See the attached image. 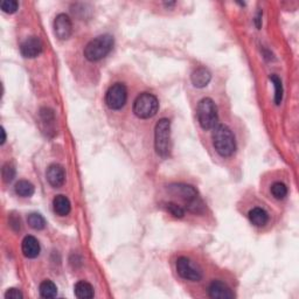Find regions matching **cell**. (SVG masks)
<instances>
[{"mask_svg":"<svg viewBox=\"0 0 299 299\" xmlns=\"http://www.w3.org/2000/svg\"><path fill=\"white\" fill-rule=\"evenodd\" d=\"M16 193L21 198H30L34 194V186L30 181L20 180L16 185Z\"/></svg>","mask_w":299,"mask_h":299,"instance_id":"18","label":"cell"},{"mask_svg":"<svg viewBox=\"0 0 299 299\" xmlns=\"http://www.w3.org/2000/svg\"><path fill=\"white\" fill-rule=\"evenodd\" d=\"M211 78L212 75L206 68H198L191 76L192 83L197 88H205L211 82Z\"/></svg>","mask_w":299,"mask_h":299,"instance_id":"15","label":"cell"},{"mask_svg":"<svg viewBox=\"0 0 299 299\" xmlns=\"http://www.w3.org/2000/svg\"><path fill=\"white\" fill-rule=\"evenodd\" d=\"M47 180L49 185L54 188L63 186L66 180V173L63 167L61 165H58V164H53V165L49 166L47 170Z\"/></svg>","mask_w":299,"mask_h":299,"instance_id":"12","label":"cell"},{"mask_svg":"<svg viewBox=\"0 0 299 299\" xmlns=\"http://www.w3.org/2000/svg\"><path fill=\"white\" fill-rule=\"evenodd\" d=\"M155 146L156 151L162 158H169L171 155V122L169 119H160L155 130Z\"/></svg>","mask_w":299,"mask_h":299,"instance_id":"3","label":"cell"},{"mask_svg":"<svg viewBox=\"0 0 299 299\" xmlns=\"http://www.w3.org/2000/svg\"><path fill=\"white\" fill-rule=\"evenodd\" d=\"M39 290H40L41 297L44 298H54L56 297V294H58V287H56V285L52 280L48 279L44 280V282L40 284Z\"/></svg>","mask_w":299,"mask_h":299,"instance_id":"19","label":"cell"},{"mask_svg":"<svg viewBox=\"0 0 299 299\" xmlns=\"http://www.w3.org/2000/svg\"><path fill=\"white\" fill-rule=\"evenodd\" d=\"M127 90L123 83H116L109 88L105 95V103L111 110H119L125 105Z\"/></svg>","mask_w":299,"mask_h":299,"instance_id":"7","label":"cell"},{"mask_svg":"<svg viewBox=\"0 0 299 299\" xmlns=\"http://www.w3.org/2000/svg\"><path fill=\"white\" fill-rule=\"evenodd\" d=\"M208 294L213 299H231L235 297L230 287L221 280H213L208 287Z\"/></svg>","mask_w":299,"mask_h":299,"instance_id":"11","label":"cell"},{"mask_svg":"<svg viewBox=\"0 0 299 299\" xmlns=\"http://www.w3.org/2000/svg\"><path fill=\"white\" fill-rule=\"evenodd\" d=\"M270 81L275 85V103L276 105H279L283 99V85L280 78L277 75H270Z\"/></svg>","mask_w":299,"mask_h":299,"instance_id":"20","label":"cell"},{"mask_svg":"<svg viewBox=\"0 0 299 299\" xmlns=\"http://www.w3.org/2000/svg\"><path fill=\"white\" fill-rule=\"evenodd\" d=\"M177 271L181 278L192 282H199L202 278V271L199 266L187 257H179L177 261Z\"/></svg>","mask_w":299,"mask_h":299,"instance_id":"8","label":"cell"},{"mask_svg":"<svg viewBox=\"0 0 299 299\" xmlns=\"http://www.w3.org/2000/svg\"><path fill=\"white\" fill-rule=\"evenodd\" d=\"M2 174H3V180L5 181V183H11V181L14 179V177H16V169H14L12 164L7 163L3 167Z\"/></svg>","mask_w":299,"mask_h":299,"instance_id":"24","label":"cell"},{"mask_svg":"<svg viewBox=\"0 0 299 299\" xmlns=\"http://www.w3.org/2000/svg\"><path fill=\"white\" fill-rule=\"evenodd\" d=\"M18 6H19V4L16 0H4L2 3V10L4 11L5 13H16L17 10H18Z\"/></svg>","mask_w":299,"mask_h":299,"instance_id":"25","label":"cell"},{"mask_svg":"<svg viewBox=\"0 0 299 299\" xmlns=\"http://www.w3.org/2000/svg\"><path fill=\"white\" fill-rule=\"evenodd\" d=\"M255 24H256V27L261 28V26H262V12L257 13V16H256V18H255Z\"/></svg>","mask_w":299,"mask_h":299,"instance_id":"27","label":"cell"},{"mask_svg":"<svg viewBox=\"0 0 299 299\" xmlns=\"http://www.w3.org/2000/svg\"><path fill=\"white\" fill-rule=\"evenodd\" d=\"M171 193L179 195L180 198H183L185 202H186V208L190 212L193 213H200L204 209V204H202L201 199L198 197V192L195 191L193 186L190 185H172L169 187Z\"/></svg>","mask_w":299,"mask_h":299,"instance_id":"5","label":"cell"},{"mask_svg":"<svg viewBox=\"0 0 299 299\" xmlns=\"http://www.w3.org/2000/svg\"><path fill=\"white\" fill-rule=\"evenodd\" d=\"M23 254L27 258H35L40 254V244L34 236H26L23 241Z\"/></svg>","mask_w":299,"mask_h":299,"instance_id":"13","label":"cell"},{"mask_svg":"<svg viewBox=\"0 0 299 299\" xmlns=\"http://www.w3.org/2000/svg\"><path fill=\"white\" fill-rule=\"evenodd\" d=\"M270 191H271L272 197L277 200H283L287 195V187L283 183H273Z\"/></svg>","mask_w":299,"mask_h":299,"instance_id":"22","label":"cell"},{"mask_svg":"<svg viewBox=\"0 0 299 299\" xmlns=\"http://www.w3.org/2000/svg\"><path fill=\"white\" fill-rule=\"evenodd\" d=\"M165 208L171 215L174 216V218H177V219H183L184 218L185 211H184V208H181L179 205L174 204V202H169V204L165 205Z\"/></svg>","mask_w":299,"mask_h":299,"instance_id":"23","label":"cell"},{"mask_svg":"<svg viewBox=\"0 0 299 299\" xmlns=\"http://www.w3.org/2000/svg\"><path fill=\"white\" fill-rule=\"evenodd\" d=\"M27 222L30 224V227L35 230H41L46 227L45 219L40 214H38V213H32V214L28 215Z\"/></svg>","mask_w":299,"mask_h":299,"instance_id":"21","label":"cell"},{"mask_svg":"<svg viewBox=\"0 0 299 299\" xmlns=\"http://www.w3.org/2000/svg\"><path fill=\"white\" fill-rule=\"evenodd\" d=\"M197 115L199 124L204 130L214 129L218 124V108L212 98L206 97L199 102Z\"/></svg>","mask_w":299,"mask_h":299,"instance_id":"4","label":"cell"},{"mask_svg":"<svg viewBox=\"0 0 299 299\" xmlns=\"http://www.w3.org/2000/svg\"><path fill=\"white\" fill-rule=\"evenodd\" d=\"M113 38L109 34L99 35L91 40L84 48V56L88 61L96 62L105 58L113 47Z\"/></svg>","mask_w":299,"mask_h":299,"instance_id":"2","label":"cell"},{"mask_svg":"<svg viewBox=\"0 0 299 299\" xmlns=\"http://www.w3.org/2000/svg\"><path fill=\"white\" fill-rule=\"evenodd\" d=\"M24 297V294L20 292L19 290L18 289H14V287H12V289H9L6 291L5 293V298L7 299H21Z\"/></svg>","mask_w":299,"mask_h":299,"instance_id":"26","label":"cell"},{"mask_svg":"<svg viewBox=\"0 0 299 299\" xmlns=\"http://www.w3.org/2000/svg\"><path fill=\"white\" fill-rule=\"evenodd\" d=\"M5 141H6V132H5V129L2 127V145L5 144Z\"/></svg>","mask_w":299,"mask_h":299,"instance_id":"28","label":"cell"},{"mask_svg":"<svg viewBox=\"0 0 299 299\" xmlns=\"http://www.w3.org/2000/svg\"><path fill=\"white\" fill-rule=\"evenodd\" d=\"M159 102L155 95L143 92L136 98L133 103V112L141 119L151 118L158 112Z\"/></svg>","mask_w":299,"mask_h":299,"instance_id":"6","label":"cell"},{"mask_svg":"<svg viewBox=\"0 0 299 299\" xmlns=\"http://www.w3.org/2000/svg\"><path fill=\"white\" fill-rule=\"evenodd\" d=\"M75 296L80 299H90L94 297V289L88 282H84V280H80V282L76 283V285L74 287Z\"/></svg>","mask_w":299,"mask_h":299,"instance_id":"17","label":"cell"},{"mask_svg":"<svg viewBox=\"0 0 299 299\" xmlns=\"http://www.w3.org/2000/svg\"><path fill=\"white\" fill-rule=\"evenodd\" d=\"M54 33L60 40H67L73 33L72 20L66 14H59L54 20Z\"/></svg>","mask_w":299,"mask_h":299,"instance_id":"9","label":"cell"},{"mask_svg":"<svg viewBox=\"0 0 299 299\" xmlns=\"http://www.w3.org/2000/svg\"><path fill=\"white\" fill-rule=\"evenodd\" d=\"M248 216H249V220H250V222L256 227H263L269 222L268 213H266L264 209L259 207L252 208L251 211L249 212Z\"/></svg>","mask_w":299,"mask_h":299,"instance_id":"16","label":"cell"},{"mask_svg":"<svg viewBox=\"0 0 299 299\" xmlns=\"http://www.w3.org/2000/svg\"><path fill=\"white\" fill-rule=\"evenodd\" d=\"M53 207H54L55 214L59 216H67L72 209L69 199L65 195H56L53 200Z\"/></svg>","mask_w":299,"mask_h":299,"instance_id":"14","label":"cell"},{"mask_svg":"<svg viewBox=\"0 0 299 299\" xmlns=\"http://www.w3.org/2000/svg\"><path fill=\"white\" fill-rule=\"evenodd\" d=\"M42 47H44V46H42L40 39L37 37H31L26 39V40L21 44L20 51L21 54H23L25 58L34 59L41 54Z\"/></svg>","mask_w":299,"mask_h":299,"instance_id":"10","label":"cell"},{"mask_svg":"<svg viewBox=\"0 0 299 299\" xmlns=\"http://www.w3.org/2000/svg\"><path fill=\"white\" fill-rule=\"evenodd\" d=\"M213 144L221 157H230L236 151V141L229 127L220 124L213 131Z\"/></svg>","mask_w":299,"mask_h":299,"instance_id":"1","label":"cell"}]
</instances>
